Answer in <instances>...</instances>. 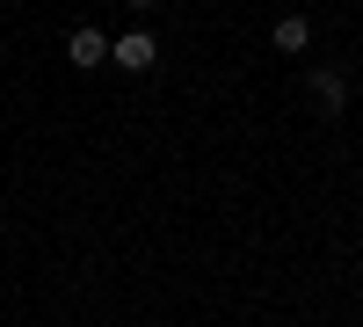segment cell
I'll list each match as a JSON object with an SVG mask.
<instances>
[{
    "label": "cell",
    "instance_id": "6da1fadb",
    "mask_svg": "<svg viewBox=\"0 0 363 327\" xmlns=\"http://www.w3.org/2000/svg\"><path fill=\"white\" fill-rule=\"evenodd\" d=\"M109 58H116L124 73H153V66H160V44H153V29H124V37L109 44Z\"/></svg>",
    "mask_w": 363,
    "mask_h": 327
},
{
    "label": "cell",
    "instance_id": "7a4b0ae2",
    "mask_svg": "<svg viewBox=\"0 0 363 327\" xmlns=\"http://www.w3.org/2000/svg\"><path fill=\"white\" fill-rule=\"evenodd\" d=\"M66 58H73L80 73H95L102 58H109V37H102V29H73V37H66Z\"/></svg>",
    "mask_w": 363,
    "mask_h": 327
},
{
    "label": "cell",
    "instance_id": "3957f363",
    "mask_svg": "<svg viewBox=\"0 0 363 327\" xmlns=\"http://www.w3.org/2000/svg\"><path fill=\"white\" fill-rule=\"evenodd\" d=\"M306 44H313V22L306 15H284L277 22V51H306Z\"/></svg>",
    "mask_w": 363,
    "mask_h": 327
},
{
    "label": "cell",
    "instance_id": "277c9868",
    "mask_svg": "<svg viewBox=\"0 0 363 327\" xmlns=\"http://www.w3.org/2000/svg\"><path fill=\"white\" fill-rule=\"evenodd\" d=\"M313 87H320V102H335V109H342V95H349V87H342V73H320Z\"/></svg>",
    "mask_w": 363,
    "mask_h": 327
},
{
    "label": "cell",
    "instance_id": "5b68a950",
    "mask_svg": "<svg viewBox=\"0 0 363 327\" xmlns=\"http://www.w3.org/2000/svg\"><path fill=\"white\" fill-rule=\"evenodd\" d=\"M124 8H138V15H145V8H160V0H124Z\"/></svg>",
    "mask_w": 363,
    "mask_h": 327
}]
</instances>
